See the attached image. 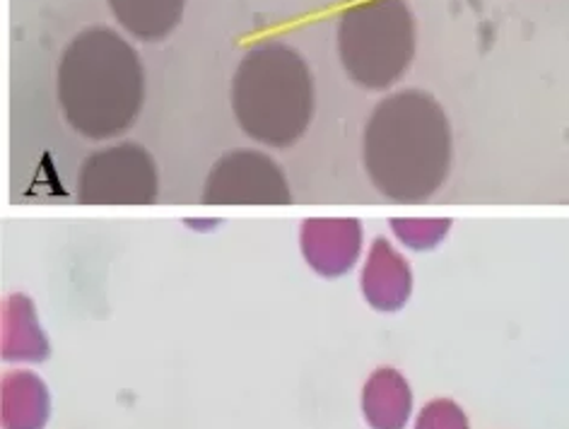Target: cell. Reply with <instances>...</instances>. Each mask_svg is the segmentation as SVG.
I'll return each instance as SVG.
<instances>
[{"label": "cell", "mask_w": 569, "mask_h": 429, "mask_svg": "<svg viewBox=\"0 0 569 429\" xmlns=\"http://www.w3.org/2000/svg\"><path fill=\"white\" fill-rule=\"evenodd\" d=\"M232 109L249 138L290 148L315 117V78L307 61L282 41H263L241 59L232 80Z\"/></svg>", "instance_id": "obj_3"}, {"label": "cell", "mask_w": 569, "mask_h": 429, "mask_svg": "<svg viewBox=\"0 0 569 429\" xmlns=\"http://www.w3.org/2000/svg\"><path fill=\"white\" fill-rule=\"evenodd\" d=\"M362 410L372 429H403L410 420L412 391L401 371L377 369L365 383Z\"/></svg>", "instance_id": "obj_9"}, {"label": "cell", "mask_w": 569, "mask_h": 429, "mask_svg": "<svg viewBox=\"0 0 569 429\" xmlns=\"http://www.w3.org/2000/svg\"><path fill=\"white\" fill-rule=\"evenodd\" d=\"M412 292V270L389 239L379 237L362 268V295L377 311H398Z\"/></svg>", "instance_id": "obj_8"}, {"label": "cell", "mask_w": 569, "mask_h": 429, "mask_svg": "<svg viewBox=\"0 0 569 429\" xmlns=\"http://www.w3.org/2000/svg\"><path fill=\"white\" fill-rule=\"evenodd\" d=\"M56 80L66 121L90 140L126 133L146 102V70L136 49L107 27L70 41Z\"/></svg>", "instance_id": "obj_2"}, {"label": "cell", "mask_w": 569, "mask_h": 429, "mask_svg": "<svg viewBox=\"0 0 569 429\" xmlns=\"http://www.w3.org/2000/svg\"><path fill=\"white\" fill-rule=\"evenodd\" d=\"M203 200L210 206H290L284 171L266 152L234 150L210 169Z\"/></svg>", "instance_id": "obj_6"}, {"label": "cell", "mask_w": 569, "mask_h": 429, "mask_svg": "<svg viewBox=\"0 0 569 429\" xmlns=\"http://www.w3.org/2000/svg\"><path fill=\"white\" fill-rule=\"evenodd\" d=\"M391 230L403 247L412 251H430L442 245L451 230V220L445 218H396L391 220Z\"/></svg>", "instance_id": "obj_13"}, {"label": "cell", "mask_w": 569, "mask_h": 429, "mask_svg": "<svg viewBox=\"0 0 569 429\" xmlns=\"http://www.w3.org/2000/svg\"><path fill=\"white\" fill-rule=\"evenodd\" d=\"M160 196V174L152 154L121 142L92 152L80 167L78 198L88 206H150Z\"/></svg>", "instance_id": "obj_5"}, {"label": "cell", "mask_w": 569, "mask_h": 429, "mask_svg": "<svg viewBox=\"0 0 569 429\" xmlns=\"http://www.w3.org/2000/svg\"><path fill=\"white\" fill-rule=\"evenodd\" d=\"M338 53L352 82L389 90L416 59V18L406 0H358L338 22Z\"/></svg>", "instance_id": "obj_4"}, {"label": "cell", "mask_w": 569, "mask_h": 429, "mask_svg": "<svg viewBox=\"0 0 569 429\" xmlns=\"http://www.w3.org/2000/svg\"><path fill=\"white\" fill-rule=\"evenodd\" d=\"M187 0H109L113 18L140 41H160L177 30Z\"/></svg>", "instance_id": "obj_12"}, {"label": "cell", "mask_w": 569, "mask_h": 429, "mask_svg": "<svg viewBox=\"0 0 569 429\" xmlns=\"http://www.w3.org/2000/svg\"><path fill=\"white\" fill-rule=\"evenodd\" d=\"M362 251V225L352 218H311L302 225V253L315 273L346 276Z\"/></svg>", "instance_id": "obj_7"}, {"label": "cell", "mask_w": 569, "mask_h": 429, "mask_svg": "<svg viewBox=\"0 0 569 429\" xmlns=\"http://www.w3.org/2000/svg\"><path fill=\"white\" fill-rule=\"evenodd\" d=\"M47 383L32 371H12L3 379V427L44 429L49 420Z\"/></svg>", "instance_id": "obj_11"}, {"label": "cell", "mask_w": 569, "mask_h": 429, "mask_svg": "<svg viewBox=\"0 0 569 429\" xmlns=\"http://www.w3.org/2000/svg\"><path fill=\"white\" fill-rule=\"evenodd\" d=\"M3 357L10 362H41L49 357V340L34 305L22 295H12L3 305Z\"/></svg>", "instance_id": "obj_10"}, {"label": "cell", "mask_w": 569, "mask_h": 429, "mask_svg": "<svg viewBox=\"0 0 569 429\" xmlns=\"http://www.w3.org/2000/svg\"><path fill=\"white\" fill-rule=\"evenodd\" d=\"M451 126L442 104L422 90L383 97L365 126L362 157L375 189L416 203L435 196L451 169Z\"/></svg>", "instance_id": "obj_1"}, {"label": "cell", "mask_w": 569, "mask_h": 429, "mask_svg": "<svg viewBox=\"0 0 569 429\" xmlns=\"http://www.w3.org/2000/svg\"><path fill=\"white\" fill-rule=\"evenodd\" d=\"M416 429H468V418L453 400L437 398L420 410Z\"/></svg>", "instance_id": "obj_14"}]
</instances>
